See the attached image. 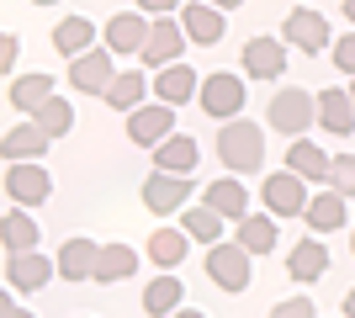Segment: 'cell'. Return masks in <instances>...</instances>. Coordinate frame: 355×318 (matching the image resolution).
I'll use <instances>...</instances> for the list:
<instances>
[{
  "instance_id": "1",
  "label": "cell",
  "mask_w": 355,
  "mask_h": 318,
  "mask_svg": "<svg viewBox=\"0 0 355 318\" xmlns=\"http://www.w3.org/2000/svg\"><path fill=\"white\" fill-rule=\"evenodd\" d=\"M218 159L234 175H254V170L266 165V127L250 117H228L218 127Z\"/></svg>"
},
{
  "instance_id": "2",
  "label": "cell",
  "mask_w": 355,
  "mask_h": 318,
  "mask_svg": "<svg viewBox=\"0 0 355 318\" xmlns=\"http://www.w3.org/2000/svg\"><path fill=\"white\" fill-rule=\"evenodd\" d=\"M266 122H270L282 138H302L313 122H318V96L302 91V85L276 91V96H270V106H266Z\"/></svg>"
},
{
  "instance_id": "3",
  "label": "cell",
  "mask_w": 355,
  "mask_h": 318,
  "mask_svg": "<svg viewBox=\"0 0 355 318\" xmlns=\"http://www.w3.org/2000/svg\"><path fill=\"white\" fill-rule=\"evenodd\" d=\"M117 53L112 48H85V53H74L69 59V69H64V80H69V91L74 96H106L112 91V80H117Z\"/></svg>"
},
{
  "instance_id": "4",
  "label": "cell",
  "mask_w": 355,
  "mask_h": 318,
  "mask_svg": "<svg viewBox=\"0 0 355 318\" xmlns=\"http://www.w3.org/2000/svg\"><path fill=\"white\" fill-rule=\"evenodd\" d=\"M244 96H250V85H244V75H228V69H212V75H202V91H196V106L207 112V117L228 122L244 112Z\"/></svg>"
},
{
  "instance_id": "5",
  "label": "cell",
  "mask_w": 355,
  "mask_h": 318,
  "mask_svg": "<svg viewBox=\"0 0 355 318\" xmlns=\"http://www.w3.org/2000/svg\"><path fill=\"white\" fill-rule=\"evenodd\" d=\"M250 249L239 239H218V244H207V281L212 287H223V292H244L250 287Z\"/></svg>"
},
{
  "instance_id": "6",
  "label": "cell",
  "mask_w": 355,
  "mask_h": 318,
  "mask_svg": "<svg viewBox=\"0 0 355 318\" xmlns=\"http://www.w3.org/2000/svg\"><path fill=\"white\" fill-rule=\"evenodd\" d=\"M313 181H302L297 170H270L266 181H260V202H266V212H276V218H302L308 212V191Z\"/></svg>"
},
{
  "instance_id": "7",
  "label": "cell",
  "mask_w": 355,
  "mask_h": 318,
  "mask_svg": "<svg viewBox=\"0 0 355 318\" xmlns=\"http://www.w3.org/2000/svg\"><path fill=\"white\" fill-rule=\"evenodd\" d=\"M186 43H191V32H186L180 11H164V16H154L148 43H144V53H138V59H144L148 69H164V64H175L180 53H186Z\"/></svg>"
},
{
  "instance_id": "8",
  "label": "cell",
  "mask_w": 355,
  "mask_h": 318,
  "mask_svg": "<svg viewBox=\"0 0 355 318\" xmlns=\"http://www.w3.org/2000/svg\"><path fill=\"white\" fill-rule=\"evenodd\" d=\"M6 197L21 202V207H43L53 197V175H48L43 159H11L6 165Z\"/></svg>"
},
{
  "instance_id": "9",
  "label": "cell",
  "mask_w": 355,
  "mask_h": 318,
  "mask_svg": "<svg viewBox=\"0 0 355 318\" xmlns=\"http://www.w3.org/2000/svg\"><path fill=\"white\" fill-rule=\"evenodd\" d=\"M282 37L297 48V53H329V48H334L324 11H313V6H297V11H286V21H282Z\"/></svg>"
},
{
  "instance_id": "10",
  "label": "cell",
  "mask_w": 355,
  "mask_h": 318,
  "mask_svg": "<svg viewBox=\"0 0 355 318\" xmlns=\"http://www.w3.org/2000/svg\"><path fill=\"white\" fill-rule=\"evenodd\" d=\"M59 276V260H48L43 249H16L6 255V287L11 292H43Z\"/></svg>"
},
{
  "instance_id": "11",
  "label": "cell",
  "mask_w": 355,
  "mask_h": 318,
  "mask_svg": "<svg viewBox=\"0 0 355 318\" xmlns=\"http://www.w3.org/2000/svg\"><path fill=\"white\" fill-rule=\"evenodd\" d=\"M170 133H175V106L170 101H144V106L128 112V138H133L138 149H154Z\"/></svg>"
},
{
  "instance_id": "12",
  "label": "cell",
  "mask_w": 355,
  "mask_h": 318,
  "mask_svg": "<svg viewBox=\"0 0 355 318\" xmlns=\"http://www.w3.org/2000/svg\"><path fill=\"white\" fill-rule=\"evenodd\" d=\"M144 207L159 212V218H170V212H180L186 202H191V175H175V170H154L144 181Z\"/></svg>"
},
{
  "instance_id": "13",
  "label": "cell",
  "mask_w": 355,
  "mask_h": 318,
  "mask_svg": "<svg viewBox=\"0 0 355 318\" xmlns=\"http://www.w3.org/2000/svg\"><path fill=\"white\" fill-rule=\"evenodd\" d=\"M286 37H266V32H254L250 43H244V53H239V64H244V75L254 80H282L286 75Z\"/></svg>"
},
{
  "instance_id": "14",
  "label": "cell",
  "mask_w": 355,
  "mask_h": 318,
  "mask_svg": "<svg viewBox=\"0 0 355 318\" xmlns=\"http://www.w3.org/2000/svg\"><path fill=\"white\" fill-rule=\"evenodd\" d=\"M148 27H154V21H144V11H117V16L101 27V43L112 48L117 59H128V53H144Z\"/></svg>"
},
{
  "instance_id": "15",
  "label": "cell",
  "mask_w": 355,
  "mask_h": 318,
  "mask_svg": "<svg viewBox=\"0 0 355 318\" xmlns=\"http://www.w3.org/2000/svg\"><path fill=\"white\" fill-rule=\"evenodd\" d=\"M345 218H350V197H345V191H334V186L313 191V197H308V212H302L308 233H334V228H345Z\"/></svg>"
},
{
  "instance_id": "16",
  "label": "cell",
  "mask_w": 355,
  "mask_h": 318,
  "mask_svg": "<svg viewBox=\"0 0 355 318\" xmlns=\"http://www.w3.org/2000/svg\"><path fill=\"white\" fill-rule=\"evenodd\" d=\"M196 91H202V69H191V64H164V69H154V96L170 106H186L196 101Z\"/></svg>"
},
{
  "instance_id": "17",
  "label": "cell",
  "mask_w": 355,
  "mask_h": 318,
  "mask_svg": "<svg viewBox=\"0 0 355 318\" xmlns=\"http://www.w3.org/2000/svg\"><path fill=\"white\" fill-rule=\"evenodd\" d=\"M318 127L334 138H350L355 133V96L340 91V85H329V91H318Z\"/></svg>"
},
{
  "instance_id": "18",
  "label": "cell",
  "mask_w": 355,
  "mask_h": 318,
  "mask_svg": "<svg viewBox=\"0 0 355 318\" xmlns=\"http://www.w3.org/2000/svg\"><path fill=\"white\" fill-rule=\"evenodd\" d=\"M286 170H297V175H302V181H313V186H329L334 159H329L313 138H286Z\"/></svg>"
},
{
  "instance_id": "19",
  "label": "cell",
  "mask_w": 355,
  "mask_h": 318,
  "mask_svg": "<svg viewBox=\"0 0 355 318\" xmlns=\"http://www.w3.org/2000/svg\"><path fill=\"white\" fill-rule=\"evenodd\" d=\"M96 260H101V244L96 239H69L59 249V281H74V287L96 281Z\"/></svg>"
},
{
  "instance_id": "20",
  "label": "cell",
  "mask_w": 355,
  "mask_h": 318,
  "mask_svg": "<svg viewBox=\"0 0 355 318\" xmlns=\"http://www.w3.org/2000/svg\"><path fill=\"white\" fill-rule=\"evenodd\" d=\"M180 21H186V32H191V43H202V48H212V43H223V6H212V0H186L180 6Z\"/></svg>"
},
{
  "instance_id": "21",
  "label": "cell",
  "mask_w": 355,
  "mask_h": 318,
  "mask_svg": "<svg viewBox=\"0 0 355 318\" xmlns=\"http://www.w3.org/2000/svg\"><path fill=\"white\" fill-rule=\"evenodd\" d=\"M154 170H175V175H191L196 159H202V143H196L191 133H170L164 143H154Z\"/></svg>"
},
{
  "instance_id": "22",
  "label": "cell",
  "mask_w": 355,
  "mask_h": 318,
  "mask_svg": "<svg viewBox=\"0 0 355 318\" xmlns=\"http://www.w3.org/2000/svg\"><path fill=\"white\" fill-rule=\"evenodd\" d=\"M48 143H53V138L37 127V117H27V122H16L11 133L0 138V159H43Z\"/></svg>"
},
{
  "instance_id": "23",
  "label": "cell",
  "mask_w": 355,
  "mask_h": 318,
  "mask_svg": "<svg viewBox=\"0 0 355 318\" xmlns=\"http://www.w3.org/2000/svg\"><path fill=\"white\" fill-rule=\"evenodd\" d=\"M0 244H6V255H16V249H37V244H43V233H37V218H32V207L11 202V212L0 218Z\"/></svg>"
},
{
  "instance_id": "24",
  "label": "cell",
  "mask_w": 355,
  "mask_h": 318,
  "mask_svg": "<svg viewBox=\"0 0 355 318\" xmlns=\"http://www.w3.org/2000/svg\"><path fill=\"white\" fill-rule=\"evenodd\" d=\"M324 271H329V244H318V239L292 244V255H286V276H292L297 287H313Z\"/></svg>"
},
{
  "instance_id": "25",
  "label": "cell",
  "mask_w": 355,
  "mask_h": 318,
  "mask_svg": "<svg viewBox=\"0 0 355 318\" xmlns=\"http://www.w3.org/2000/svg\"><path fill=\"white\" fill-rule=\"evenodd\" d=\"M180 303H186V287H180V276H175V271H159V276L144 287V313H148V318L180 313Z\"/></svg>"
},
{
  "instance_id": "26",
  "label": "cell",
  "mask_w": 355,
  "mask_h": 318,
  "mask_svg": "<svg viewBox=\"0 0 355 318\" xmlns=\"http://www.w3.org/2000/svg\"><path fill=\"white\" fill-rule=\"evenodd\" d=\"M234 239L250 249V255H270L276 249V212H244L234 228Z\"/></svg>"
},
{
  "instance_id": "27",
  "label": "cell",
  "mask_w": 355,
  "mask_h": 318,
  "mask_svg": "<svg viewBox=\"0 0 355 318\" xmlns=\"http://www.w3.org/2000/svg\"><path fill=\"white\" fill-rule=\"evenodd\" d=\"M96 37H101V27H96L90 16H64L59 27H53V48H59L64 59H74V53L96 48Z\"/></svg>"
},
{
  "instance_id": "28",
  "label": "cell",
  "mask_w": 355,
  "mask_h": 318,
  "mask_svg": "<svg viewBox=\"0 0 355 318\" xmlns=\"http://www.w3.org/2000/svg\"><path fill=\"white\" fill-rule=\"evenodd\" d=\"M223 223H228V218H223L212 202H196V207L186 202V207H180V228H186L196 244H218L223 239Z\"/></svg>"
},
{
  "instance_id": "29",
  "label": "cell",
  "mask_w": 355,
  "mask_h": 318,
  "mask_svg": "<svg viewBox=\"0 0 355 318\" xmlns=\"http://www.w3.org/2000/svg\"><path fill=\"white\" fill-rule=\"evenodd\" d=\"M202 202H212V207H218L223 218H228V223H239V218L250 212V191H244V181H239L234 170H228L223 181H212V186H207V197H202Z\"/></svg>"
},
{
  "instance_id": "30",
  "label": "cell",
  "mask_w": 355,
  "mask_h": 318,
  "mask_svg": "<svg viewBox=\"0 0 355 318\" xmlns=\"http://www.w3.org/2000/svg\"><path fill=\"white\" fill-rule=\"evenodd\" d=\"M138 271V249L128 244H101V260H96V287H117Z\"/></svg>"
},
{
  "instance_id": "31",
  "label": "cell",
  "mask_w": 355,
  "mask_h": 318,
  "mask_svg": "<svg viewBox=\"0 0 355 318\" xmlns=\"http://www.w3.org/2000/svg\"><path fill=\"white\" fill-rule=\"evenodd\" d=\"M53 85H59V80L37 69V75H16L6 96H11V106H16V112H27V117H32V112H37V106H43L48 96H53Z\"/></svg>"
},
{
  "instance_id": "32",
  "label": "cell",
  "mask_w": 355,
  "mask_h": 318,
  "mask_svg": "<svg viewBox=\"0 0 355 318\" xmlns=\"http://www.w3.org/2000/svg\"><path fill=\"white\" fill-rule=\"evenodd\" d=\"M191 233H186V228H159V233H154V239H148V260H154V265H159V271H175L180 260H186V249H191Z\"/></svg>"
},
{
  "instance_id": "33",
  "label": "cell",
  "mask_w": 355,
  "mask_h": 318,
  "mask_svg": "<svg viewBox=\"0 0 355 318\" xmlns=\"http://www.w3.org/2000/svg\"><path fill=\"white\" fill-rule=\"evenodd\" d=\"M144 96H148V75H133V69H117V80H112V91L101 96L112 112H133V106H144Z\"/></svg>"
},
{
  "instance_id": "34",
  "label": "cell",
  "mask_w": 355,
  "mask_h": 318,
  "mask_svg": "<svg viewBox=\"0 0 355 318\" xmlns=\"http://www.w3.org/2000/svg\"><path fill=\"white\" fill-rule=\"evenodd\" d=\"M32 117H37V127H43L48 138H64V133H69V127H74V106L64 101V96H48V101L37 106Z\"/></svg>"
},
{
  "instance_id": "35",
  "label": "cell",
  "mask_w": 355,
  "mask_h": 318,
  "mask_svg": "<svg viewBox=\"0 0 355 318\" xmlns=\"http://www.w3.org/2000/svg\"><path fill=\"white\" fill-rule=\"evenodd\" d=\"M329 186H334V191H345V197H355V154H340V159H334Z\"/></svg>"
},
{
  "instance_id": "36",
  "label": "cell",
  "mask_w": 355,
  "mask_h": 318,
  "mask_svg": "<svg viewBox=\"0 0 355 318\" xmlns=\"http://www.w3.org/2000/svg\"><path fill=\"white\" fill-rule=\"evenodd\" d=\"M329 53H334V69H340V75H355V32H345Z\"/></svg>"
},
{
  "instance_id": "37",
  "label": "cell",
  "mask_w": 355,
  "mask_h": 318,
  "mask_svg": "<svg viewBox=\"0 0 355 318\" xmlns=\"http://www.w3.org/2000/svg\"><path fill=\"white\" fill-rule=\"evenodd\" d=\"M313 313H318V308H313V297H302V292L286 297V303H276V318H313Z\"/></svg>"
},
{
  "instance_id": "38",
  "label": "cell",
  "mask_w": 355,
  "mask_h": 318,
  "mask_svg": "<svg viewBox=\"0 0 355 318\" xmlns=\"http://www.w3.org/2000/svg\"><path fill=\"white\" fill-rule=\"evenodd\" d=\"M16 53H21V43H16V32H6V48H0V69L6 75H16Z\"/></svg>"
},
{
  "instance_id": "39",
  "label": "cell",
  "mask_w": 355,
  "mask_h": 318,
  "mask_svg": "<svg viewBox=\"0 0 355 318\" xmlns=\"http://www.w3.org/2000/svg\"><path fill=\"white\" fill-rule=\"evenodd\" d=\"M186 0H138V11H148V16H164V11H180Z\"/></svg>"
},
{
  "instance_id": "40",
  "label": "cell",
  "mask_w": 355,
  "mask_h": 318,
  "mask_svg": "<svg viewBox=\"0 0 355 318\" xmlns=\"http://www.w3.org/2000/svg\"><path fill=\"white\" fill-rule=\"evenodd\" d=\"M345 313H350V318H355V287H350V292H345Z\"/></svg>"
},
{
  "instance_id": "41",
  "label": "cell",
  "mask_w": 355,
  "mask_h": 318,
  "mask_svg": "<svg viewBox=\"0 0 355 318\" xmlns=\"http://www.w3.org/2000/svg\"><path fill=\"white\" fill-rule=\"evenodd\" d=\"M212 6H223V11H234V6H244V0H212Z\"/></svg>"
},
{
  "instance_id": "42",
  "label": "cell",
  "mask_w": 355,
  "mask_h": 318,
  "mask_svg": "<svg viewBox=\"0 0 355 318\" xmlns=\"http://www.w3.org/2000/svg\"><path fill=\"white\" fill-rule=\"evenodd\" d=\"M345 21H355V0H345Z\"/></svg>"
},
{
  "instance_id": "43",
  "label": "cell",
  "mask_w": 355,
  "mask_h": 318,
  "mask_svg": "<svg viewBox=\"0 0 355 318\" xmlns=\"http://www.w3.org/2000/svg\"><path fill=\"white\" fill-rule=\"evenodd\" d=\"M32 6H59V0H32Z\"/></svg>"
},
{
  "instance_id": "44",
  "label": "cell",
  "mask_w": 355,
  "mask_h": 318,
  "mask_svg": "<svg viewBox=\"0 0 355 318\" xmlns=\"http://www.w3.org/2000/svg\"><path fill=\"white\" fill-rule=\"evenodd\" d=\"M350 249H355V228H350Z\"/></svg>"
},
{
  "instance_id": "45",
  "label": "cell",
  "mask_w": 355,
  "mask_h": 318,
  "mask_svg": "<svg viewBox=\"0 0 355 318\" xmlns=\"http://www.w3.org/2000/svg\"><path fill=\"white\" fill-rule=\"evenodd\" d=\"M350 96H355V80H350Z\"/></svg>"
}]
</instances>
